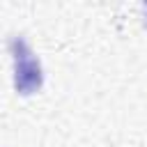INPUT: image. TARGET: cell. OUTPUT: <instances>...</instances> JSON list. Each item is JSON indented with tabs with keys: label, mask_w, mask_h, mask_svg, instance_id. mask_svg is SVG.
<instances>
[{
	"label": "cell",
	"mask_w": 147,
	"mask_h": 147,
	"mask_svg": "<svg viewBox=\"0 0 147 147\" xmlns=\"http://www.w3.org/2000/svg\"><path fill=\"white\" fill-rule=\"evenodd\" d=\"M11 41L18 46V51L9 46V48H11V55H14V87H16V92L23 94V96L34 94V92L41 87V83H44L41 64H39V60L32 55V51L28 48V44H25L23 37H14Z\"/></svg>",
	"instance_id": "6da1fadb"
}]
</instances>
